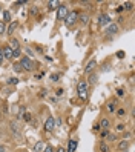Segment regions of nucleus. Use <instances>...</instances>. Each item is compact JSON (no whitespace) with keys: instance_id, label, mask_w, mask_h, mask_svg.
<instances>
[{"instance_id":"nucleus-23","label":"nucleus","mask_w":135,"mask_h":152,"mask_svg":"<svg viewBox=\"0 0 135 152\" xmlns=\"http://www.w3.org/2000/svg\"><path fill=\"white\" fill-rule=\"evenodd\" d=\"M19 83V78H15V77H11L8 80V85H17Z\"/></svg>"},{"instance_id":"nucleus-4","label":"nucleus","mask_w":135,"mask_h":152,"mask_svg":"<svg viewBox=\"0 0 135 152\" xmlns=\"http://www.w3.org/2000/svg\"><path fill=\"white\" fill-rule=\"evenodd\" d=\"M77 20H78V14L77 12H68V15L64 17V25H66V26H72Z\"/></svg>"},{"instance_id":"nucleus-3","label":"nucleus","mask_w":135,"mask_h":152,"mask_svg":"<svg viewBox=\"0 0 135 152\" xmlns=\"http://www.w3.org/2000/svg\"><path fill=\"white\" fill-rule=\"evenodd\" d=\"M68 6L64 3H60V6L57 8V20H64V17L68 15Z\"/></svg>"},{"instance_id":"nucleus-13","label":"nucleus","mask_w":135,"mask_h":152,"mask_svg":"<svg viewBox=\"0 0 135 152\" xmlns=\"http://www.w3.org/2000/svg\"><path fill=\"white\" fill-rule=\"evenodd\" d=\"M109 126H111V123H109V120H107V118H103V120L100 121V128H101V129H106V131H107V129H109Z\"/></svg>"},{"instance_id":"nucleus-18","label":"nucleus","mask_w":135,"mask_h":152,"mask_svg":"<svg viewBox=\"0 0 135 152\" xmlns=\"http://www.w3.org/2000/svg\"><path fill=\"white\" fill-rule=\"evenodd\" d=\"M20 117H21V118H23V120H25V121H28V123H29V121L32 120V117H31V114H28V112H26V114L23 112V114H21V115H20Z\"/></svg>"},{"instance_id":"nucleus-15","label":"nucleus","mask_w":135,"mask_h":152,"mask_svg":"<svg viewBox=\"0 0 135 152\" xmlns=\"http://www.w3.org/2000/svg\"><path fill=\"white\" fill-rule=\"evenodd\" d=\"M11 22V12L9 11H3V23H8Z\"/></svg>"},{"instance_id":"nucleus-22","label":"nucleus","mask_w":135,"mask_h":152,"mask_svg":"<svg viewBox=\"0 0 135 152\" xmlns=\"http://www.w3.org/2000/svg\"><path fill=\"white\" fill-rule=\"evenodd\" d=\"M80 20H82V23H89V17H88V15H86V14H83L82 15V17H80Z\"/></svg>"},{"instance_id":"nucleus-9","label":"nucleus","mask_w":135,"mask_h":152,"mask_svg":"<svg viewBox=\"0 0 135 152\" xmlns=\"http://www.w3.org/2000/svg\"><path fill=\"white\" fill-rule=\"evenodd\" d=\"M9 48H11V49H12V51H17V49H20V43L17 42V40H15V39H11L9 40V45H8Z\"/></svg>"},{"instance_id":"nucleus-25","label":"nucleus","mask_w":135,"mask_h":152,"mask_svg":"<svg viewBox=\"0 0 135 152\" xmlns=\"http://www.w3.org/2000/svg\"><path fill=\"white\" fill-rule=\"evenodd\" d=\"M19 57H20V49L12 51V58H19Z\"/></svg>"},{"instance_id":"nucleus-32","label":"nucleus","mask_w":135,"mask_h":152,"mask_svg":"<svg viewBox=\"0 0 135 152\" xmlns=\"http://www.w3.org/2000/svg\"><path fill=\"white\" fill-rule=\"evenodd\" d=\"M117 129H118V131H125V126H123V124H118Z\"/></svg>"},{"instance_id":"nucleus-11","label":"nucleus","mask_w":135,"mask_h":152,"mask_svg":"<svg viewBox=\"0 0 135 152\" xmlns=\"http://www.w3.org/2000/svg\"><path fill=\"white\" fill-rule=\"evenodd\" d=\"M60 6V2H57V0H52V2H48V9L49 11H54Z\"/></svg>"},{"instance_id":"nucleus-37","label":"nucleus","mask_w":135,"mask_h":152,"mask_svg":"<svg viewBox=\"0 0 135 152\" xmlns=\"http://www.w3.org/2000/svg\"><path fill=\"white\" fill-rule=\"evenodd\" d=\"M0 152H5V148H3V146H0Z\"/></svg>"},{"instance_id":"nucleus-10","label":"nucleus","mask_w":135,"mask_h":152,"mask_svg":"<svg viewBox=\"0 0 135 152\" xmlns=\"http://www.w3.org/2000/svg\"><path fill=\"white\" fill-rule=\"evenodd\" d=\"M77 151V140H69V146H68V152H75Z\"/></svg>"},{"instance_id":"nucleus-28","label":"nucleus","mask_w":135,"mask_h":152,"mask_svg":"<svg viewBox=\"0 0 135 152\" xmlns=\"http://www.w3.org/2000/svg\"><path fill=\"white\" fill-rule=\"evenodd\" d=\"M43 152H54V149H52V146H46V148L43 149Z\"/></svg>"},{"instance_id":"nucleus-35","label":"nucleus","mask_w":135,"mask_h":152,"mask_svg":"<svg viewBox=\"0 0 135 152\" xmlns=\"http://www.w3.org/2000/svg\"><path fill=\"white\" fill-rule=\"evenodd\" d=\"M126 9H132V3H126Z\"/></svg>"},{"instance_id":"nucleus-20","label":"nucleus","mask_w":135,"mask_h":152,"mask_svg":"<svg viewBox=\"0 0 135 152\" xmlns=\"http://www.w3.org/2000/svg\"><path fill=\"white\" fill-rule=\"evenodd\" d=\"M95 85L97 83V75L95 74H92V75H91V77H89V81H88V85Z\"/></svg>"},{"instance_id":"nucleus-34","label":"nucleus","mask_w":135,"mask_h":152,"mask_svg":"<svg viewBox=\"0 0 135 152\" xmlns=\"http://www.w3.org/2000/svg\"><path fill=\"white\" fill-rule=\"evenodd\" d=\"M57 152H66V151H64V148H63V146H60V148L57 149Z\"/></svg>"},{"instance_id":"nucleus-31","label":"nucleus","mask_w":135,"mask_h":152,"mask_svg":"<svg viewBox=\"0 0 135 152\" xmlns=\"http://www.w3.org/2000/svg\"><path fill=\"white\" fill-rule=\"evenodd\" d=\"M117 95H120V97L125 95V91H123V89H118V91H117Z\"/></svg>"},{"instance_id":"nucleus-19","label":"nucleus","mask_w":135,"mask_h":152,"mask_svg":"<svg viewBox=\"0 0 135 152\" xmlns=\"http://www.w3.org/2000/svg\"><path fill=\"white\" fill-rule=\"evenodd\" d=\"M127 146H129V143L126 142V140H123V142H121L120 144H118V148H120L121 151H126V149H127Z\"/></svg>"},{"instance_id":"nucleus-26","label":"nucleus","mask_w":135,"mask_h":152,"mask_svg":"<svg viewBox=\"0 0 135 152\" xmlns=\"http://www.w3.org/2000/svg\"><path fill=\"white\" fill-rule=\"evenodd\" d=\"M12 68H14V69H15V71H17V72H21V66H20V63H15Z\"/></svg>"},{"instance_id":"nucleus-14","label":"nucleus","mask_w":135,"mask_h":152,"mask_svg":"<svg viewBox=\"0 0 135 152\" xmlns=\"http://www.w3.org/2000/svg\"><path fill=\"white\" fill-rule=\"evenodd\" d=\"M43 149H45V143H43V142L35 143V146H34V152H42Z\"/></svg>"},{"instance_id":"nucleus-7","label":"nucleus","mask_w":135,"mask_h":152,"mask_svg":"<svg viewBox=\"0 0 135 152\" xmlns=\"http://www.w3.org/2000/svg\"><path fill=\"white\" fill-rule=\"evenodd\" d=\"M111 23V17L107 14H101L98 17V26H105V25H109Z\"/></svg>"},{"instance_id":"nucleus-29","label":"nucleus","mask_w":135,"mask_h":152,"mask_svg":"<svg viewBox=\"0 0 135 152\" xmlns=\"http://www.w3.org/2000/svg\"><path fill=\"white\" fill-rule=\"evenodd\" d=\"M117 57L118 58H123V57H125V51H118L117 52Z\"/></svg>"},{"instance_id":"nucleus-17","label":"nucleus","mask_w":135,"mask_h":152,"mask_svg":"<svg viewBox=\"0 0 135 152\" xmlns=\"http://www.w3.org/2000/svg\"><path fill=\"white\" fill-rule=\"evenodd\" d=\"M107 109H109L111 112H114L117 109V101H111L109 105H107Z\"/></svg>"},{"instance_id":"nucleus-24","label":"nucleus","mask_w":135,"mask_h":152,"mask_svg":"<svg viewBox=\"0 0 135 152\" xmlns=\"http://www.w3.org/2000/svg\"><path fill=\"white\" fill-rule=\"evenodd\" d=\"M58 78H60V74H52L51 75V80L52 81H58Z\"/></svg>"},{"instance_id":"nucleus-5","label":"nucleus","mask_w":135,"mask_h":152,"mask_svg":"<svg viewBox=\"0 0 135 152\" xmlns=\"http://www.w3.org/2000/svg\"><path fill=\"white\" fill-rule=\"evenodd\" d=\"M55 128V120H54V117H48L46 118V121H45V131H48V132H51L52 129Z\"/></svg>"},{"instance_id":"nucleus-12","label":"nucleus","mask_w":135,"mask_h":152,"mask_svg":"<svg viewBox=\"0 0 135 152\" xmlns=\"http://www.w3.org/2000/svg\"><path fill=\"white\" fill-rule=\"evenodd\" d=\"M95 66H97V62L95 60H91L88 65H86V72H92Z\"/></svg>"},{"instance_id":"nucleus-40","label":"nucleus","mask_w":135,"mask_h":152,"mask_svg":"<svg viewBox=\"0 0 135 152\" xmlns=\"http://www.w3.org/2000/svg\"><path fill=\"white\" fill-rule=\"evenodd\" d=\"M25 152H28V151H25Z\"/></svg>"},{"instance_id":"nucleus-21","label":"nucleus","mask_w":135,"mask_h":152,"mask_svg":"<svg viewBox=\"0 0 135 152\" xmlns=\"http://www.w3.org/2000/svg\"><path fill=\"white\" fill-rule=\"evenodd\" d=\"M5 32H6V25H5L3 22H0V35L5 34Z\"/></svg>"},{"instance_id":"nucleus-8","label":"nucleus","mask_w":135,"mask_h":152,"mask_svg":"<svg viewBox=\"0 0 135 152\" xmlns=\"http://www.w3.org/2000/svg\"><path fill=\"white\" fill-rule=\"evenodd\" d=\"M2 49H3V58L11 60V58H12V49H11L9 46H5V48H2Z\"/></svg>"},{"instance_id":"nucleus-27","label":"nucleus","mask_w":135,"mask_h":152,"mask_svg":"<svg viewBox=\"0 0 135 152\" xmlns=\"http://www.w3.org/2000/svg\"><path fill=\"white\" fill-rule=\"evenodd\" d=\"M101 152H107V146H106V143H101Z\"/></svg>"},{"instance_id":"nucleus-33","label":"nucleus","mask_w":135,"mask_h":152,"mask_svg":"<svg viewBox=\"0 0 135 152\" xmlns=\"http://www.w3.org/2000/svg\"><path fill=\"white\" fill-rule=\"evenodd\" d=\"M118 115H120V117L125 115V109H118Z\"/></svg>"},{"instance_id":"nucleus-36","label":"nucleus","mask_w":135,"mask_h":152,"mask_svg":"<svg viewBox=\"0 0 135 152\" xmlns=\"http://www.w3.org/2000/svg\"><path fill=\"white\" fill-rule=\"evenodd\" d=\"M123 8H125V6H118V8H117V12H121Z\"/></svg>"},{"instance_id":"nucleus-39","label":"nucleus","mask_w":135,"mask_h":152,"mask_svg":"<svg viewBox=\"0 0 135 152\" xmlns=\"http://www.w3.org/2000/svg\"><path fill=\"white\" fill-rule=\"evenodd\" d=\"M0 11H2V6H0Z\"/></svg>"},{"instance_id":"nucleus-38","label":"nucleus","mask_w":135,"mask_h":152,"mask_svg":"<svg viewBox=\"0 0 135 152\" xmlns=\"http://www.w3.org/2000/svg\"><path fill=\"white\" fill-rule=\"evenodd\" d=\"M0 117H2V112H0Z\"/></svg>"},{"instance_id":"nucleus-16","label":"nucleus","mask_w":135,"mask_h":152,"mask_svg":"<svg viewBox=\"0 0 135 152\" xmlns=\"http://www.w3.org/2000/svg\"><path fill=\"white\" fill-rule=\"evenodd\" d=\"M15 28H17V23L14 22V23H11V25H9V28L6 29V32H8V34H12V32L15 31Z\"/></svg>"},{"instance_id":"nucleus-1","label":"nucleus","mask_w":135,"mask_h":152,"mask_svg":"<svg viewBox=\"0 0 135 152\" xmlns=\"http://www.w3.org/2000/svg\"><path fill=\"white\" fill-rule=\"evenodd\" d=\"M88 89H89V85H88V81H78V85H77V92H78V95L82 97V99H84L86 94H88Z\"/></svg>"},{"instance_id":"nucleus-6","label":"nucleus","mask_w":135,"mask_h":152,"mask_svg":"<svg viewBox=\"0 0 135 152\" xmlns=\"http://www.w3.org/2000/svg\"><path fill=\"white\" fill-rule=\"evenodd\" d=\"M117 32H118V25H117V23H112V25H109V28L105 31V34H106L107 37H111V35L117 34Z\"/></svg>"},{"instance_id":"nucleus-2","label":"nucleus","mask_w":135,"mask_h":152,"mask_svg":"<svg viewBox=\"0 0 135 152\" xmlns=\"http://www.w3.org/2000/svg\"><path fill=\"white\" fill-rule=\"evenodd\" d=\"M20 66H21V71H31V69L34 68V63L31 62L29 57H21Z\"/></svg>"},{"instance_id":"nucleus-30","label":"nucleus","mask_w":135,"mask_h":152,"mask_svg":"<svg viewBox=\"0 0 135 152\" xmlns=\"http://www.w3.org/2000/svg\"><path fill=\"white\" fill-rule=\"evenodd\" d=\"M3 60H5V58H3V49L0 48V65L3 63Z\"/></svg>"}]
</instances>
